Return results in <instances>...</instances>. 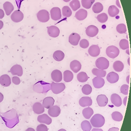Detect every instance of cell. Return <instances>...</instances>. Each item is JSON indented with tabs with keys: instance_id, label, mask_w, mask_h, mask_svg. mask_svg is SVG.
Segmentation results:
<instances>
[{
	"instance_id": "6da1fadb",
	"label": "cell",
	"mask_w": 131,
	"mask_h": 131,
	"mask_svg": "<svg viewBox=\"0 0 131 131\" xmlns=\"http://www.w3.org/2000/svg\"><path fill=\"white\" fill-rule=\"evenodd\" d=\"M33 89L38 93H45L51 90V84L43 81H39L33 85Z\"/></svg>"
},
{
	"instance_id": "7a4b0ae2",
	"label": "cell",
	"mask_w": 131,
	"mask_h": 131,
	"mask_svg": "<svg viewBox=\"0 0 131 131\" xmlns=\"http://www.w3.org/2000/svg\"><path fill=\"white\" fill-rule=\"evenodd\" d=\"M92 125L95 128H100L103 127L105 123V119L103 115L100 114H96L90 120Z\"/></svg>"
},
{
	"instance_id": "3957f363",
	"label": "cell",
	"mask_w": 131,
	"mask_h": 131,
	"mask_svg": "<svg viewBox=\"0 0 131 131\" xmlns=\"http://www.w3.org/2000/svg\"><path fill=\"white\" fill-rule=\"evenodd\" d=\"M65 89V85L63 83H55L53 82L51 84V89L55 94H60Z\"/></svg>"
},
{
	"instance_id": "277c9868",
	"label": "cell",
	"mask_w": 131,
	"mask_h": 131,
	"mask_svg": "<svg viewBox=\"0 0 131 131\" xmlns=\"http://www.w3.org/2000/svg\"><path fill=\"white\" fill-rule=\"evenodd\" d=\"M95 65L99 69L105 70L109 67V62L107 58L102 57L97 59L95 62Z\"/></svg>"
},
{
	"instance_id": "5b68a950",
	"label": "cell",
	"mask_w": 131,
	"mask_h": 131,
	"mask_svg": "<svg viewBox=\"0 0 131 131\" xmlns=\"http://www.w3.org/2000/svg\"><path fill=\"white\" fill-rule=\"evenodd\" d=\"M106 53L108 57L114 59L119 55L120 50L117 47L112 45L109 46L107 48Z\"/></svg>"
},
{
	"instance_id": "8992f818",
	"label": "cell",
	"mask_w": 131,
	"mask_h": 131,
	"mask_svg": "<svg viewBox=\"0 0 131 131\" xmlns=\"http://www.w3.org/2000/svg\"><path fill=\"white\" fill-rule=\"evenodd\" d=\"M37 16L38 21L42 23L47 22L50 19L49 14L47 10H42L39 11L37 14Z\"/></svg>"
},
{
	"instance_id": "52a82bcc",
	"label": "cell",
	"mask_w": 131,
	"mask_h": 131,
	"mask_svg": "<svg viewBox=\"0 0 131 131\" xmlns=\"http://www.w3.org/2000/svg\"><path fill=\"white\" fill-rule=\"evenodd\" d=\"M24 17V14L20 10L15 11L11 15L12 20L15 23L21 22L23 20Z\"/></svg>"
},
{
	"instance_id": "ba28073f",
	"label": "cell",
	"mask_w": 131,
	"mask_h": 131,
	"mask_svg": "<svg viewBox=\"0 0 131 131\" xmlns=\"http://www.w3.org/2000/svg\"><path fill=\"white\" fill-rule=\"evenodd\" d=\"M50 12L52 19L54 20H58L61 18V9L59 7H53L52 8Z\"/></svg>"
},
{
	"instance_id": "9c48e42d",
	"label": "cell",
	"mask_w": 131,
	"mask_h": 131,
	"mask_svg": "<svg viewBox=\"0 0 131 131\" xmlns=\"http://www.w3.org/2000/svg\"><path fill=\"white\" fill-rule=\"evenodd\" d=\"M48 115L52 117H58L61 113V109L60 107L57 105H53L48 108Z\"/></svg>"
},
{
	"instance_id": "30bf717a",
	"label": "cell",
	"mask_w": 131,
	"mask_h": 131,
	"mask_svg": "<svg viewBox=\"0 0 131 131\" xmlns=\"http://www.w3.org/2000/svg\"><path fill=\"white\" fill-rule=\"evenodd\" d=\"M98 33V28L94 25H90L86 28V34L88 37H94L96 36Z\"/></svg>"
},
{
	"instance_id": "8fae6325",
	"label": "cell",
	"mask_w": 131,
	"mask_h": 131,
	"mask_svg": "<svg viewBox=\"0 0 131 131\" xmlns=\"http://www.w3.org/2000/svg\"><path fill=\"white\" fill-rule=\"evenodd\" d=\"M47 32L50 37L56 38L59 36L60 31L58 27L55 26H51L47 27Z\"/></svg>"
},
{
	"instance_id": "7c38bea8",
	"label": "cell",
	"mask_w": 131,
	"mask_h": 131,
	"mask_svg": "<svg viewBox=\"0 0 131 131\" xmlns=\"http://www.w3.org/2000/svg\"><path fill=\"white\" fill-rule=\"evenodd\" d=\"M10 72L13 75H17L21 77L23 75V69L22 67L19 64L13 66L11 69Z\"/></svg>"
},
{
	"instance_id": "4fadbf2b",
	"label": "cell",
	"mask_w": 131,
	"mask_h": 131,
	"mask_svg": "<svg viewBox=\"0 0 131 131\" xmlns=\"http://www.w3.org/2000/svg\"><path fill=\"white\" fill-rule=\"evenodd\" d=\"M80 38V36L78 34L73 33L69 36L68 41L72 45L77 46L78 44Z\"/></svg>"
},
{
	"instance_id": "5bb4252c",
	"label": "cell",
	"mask_w": 131,
	"mask_h": 131,
	"mask_svg": "<svg viewBox=\"0 0 131 131\" xmlns=\"http://www.w3.org/2000/svg\"><path fill=\"white\" fill-rule=\"evenodd\" d=\"M89 54L91 57H96L100 54V50L97 45H92L90 47L88 50Z\"/></svg>"
},
{
	"instance_id": "9a60e30c",
	"label": "cell",
	"mask_w": 131,
	"mask_h": 131,
	"mask_svg": "<svg viewBox=\"0 0 131 131\" xmlns=\"http://www.w3.org/2000/svg\"><path fill=\"white\" fill-rule=\"evenodd\" d=\"M112 103L117 107H119L122 105V99L119 95L117 94H112L111 96Z\"/></svg>"
},
{
	"instance_id": "2e32d148",
	"label": "cell",
	"mask_w": 131,
	"mask_h": 131,
	"mask_svg": "<svg viewBox=\"0 0 131 131\" xmlns=\"http://www.w3.org/2000/svg\"><path fill=\"white\" fill-rule=\"evenodd\" d=\"M51 78L53 81L56 82L61 81L62 79V75L61 71L56 69L54 70L51 73Z\"/></svg>"
},
{
	"instance_id": "e0dca14e",
	"label": "cell",
	"mask_w": 131,
	"mask_h": 131,
	"mask_svg": "<svg viewBox=\"0 0 131 131\" xmlns=\"http://www.w3.org/2000/svg\"><path fill=\"white\" fill-rule=\"evenodd\" d=\"M37 121L39 123L46 124L47 125L51 124L52 122V119L46 114L39 115L37 117Z\"/></svg>"
},
{
	"instance_id": "ac0fdd59",
	"label": "cell",
	"mask_w": 131,
	"mask_h": 131,
	"mask_svg": "<svg viewBox=\"0 0 131 131\" xmlns=\"http://www.w3.org/2000/svg\"><path fill=\"white\" fill-rule=\"evenodd\" d=\"M107 79L108 81L111 84H114L118 81L119 76L118 74L114 72H111L108 74Z\"/></svg>"
},
{
	"instance_id": "d6986e66",
	"label": "cell",
	"mask_w": 131,
	"mask_h": 131,
	"mask_svg": "<svg viewBox=\"0 0 131 131\" xmlns=\"http://www.w3.org/2000/svg\"><path fill=\"white\" fill-rule=\"evenodd\" d=\"M93 85L95 88L97 89L101 88L104 85L105 82L104 79L102 78L96 77L92 80Z\"/></svg>"
},
{
	"instance_id": "ffe728a7",
	"label": "cell",
	"mask_w": 131,
	"mask_h": 131,
	"mask_svg": "<svg viewBox=\"0 0 131 131\" xmlns=\"http://www.w3.org/2000/svg\"><path fill=\"white\" fill-rule=\"evenodd\" d=\"M79 104L80 106L84 107L92 105V101L89 97H83L79 100Z\"/></svg>"
},
{
	"instance_id": "44dd1931",
	"label": "cell",
	"mask_w": 131,
	"mask_h": 131,
	"mask_svg": "<svg viewBox=\"0 0 131 131\" xmlns=\"http://www.w3.org/2000/svg\"><path fill=\"white\" fill-rule=\"evenodd\" d=\"M97 101L99 106L105 107L107 104L108 99L105 95L101 94L97 97Z\"/></svg>"
},
{
	"instance_id": "7402d4cb",
	"label": "cell",
	"mask_w": 131,
	"mask_h": 131,
	"mask_svg": "<svg viewBox=\"0 0 131 131\" xmlns=\"http://www.w3.org/2000/svg\"><path fill=\"white\" fill-rule=\"evenodd\" d=\"M11 83V78L8 75H2L0 77V84L4 87H8Z\"/></svg>"
},
{
	"instance_id": "603a6c76",
	"label": "cell",
	"mask_w": 131,
	"mask_h": 131,
	"mask_svg": "<svg viewBox=\"0 0 131 131\" xmlns=\"http://www.w3.org/2000/svg\"><path fill=\"white\" fill-rule=\"evenodd\" d=\"M55 100L52 97H48L44 99L42 102V105L44 107L48 109L54 105Z\"/></svg>"
},
{
	"instance_id": "cb8c5ba5",
	"label": "cell",
	"mask_w": 131,
	"mask_h": 131,
	"mask_svg": "<svg viewBox=\"0 0 131 131\" xmlns=\"http://www.w3.org/2000/svg\"><path fill=\"white\" fill-rule=\"evenodd\" d=\"M70 68L74 72L77 73L81 69V64L78 61L74 60L71 62Z\"/></svg>"
},
{
	"instance_id": "d4e9b609",
	"label": "cell",
	"mask_w": 131,
	"mask_h": 131,
	"mask_svg": "<svg viewBox=\"0 0 131 131\" xmlns=\"http://www.w3.org/2000/svg\"><path fill=\"white\" fill-rule=\"evenodd\" d=\"M87 12L84 9H80L75 14V17L79 21L85 20L87 16Z\"/></svg>"
},
{
	"instance_id": "484cf974",
	"label": "cell",
	"mask_w": 131,
	"mask_h": 131,
	"mask_svg": "<svg viewBox=\"0 0 131 131\" xmlns=\"http://www.w3.org/2000/svg\"><path fill=\"white\" fill-rule=\"evenodd\" d=\"M34 112L37 114H41L44 113L45 108L42 104L40 102H36L33 105Z\"/></svg>"
},
{
	"instance_id": "4316f807",
	"label": "cell",
	"mask_w": 131,
	"mask_h": 131,
	"mask_svg": "<svg viewBox=\"0 0 131 131\" xmlns=\"http://www.w3.org/2000/svg\"><path fill=\"white\" fill-rule=\"evenodd\" d=\"M3 8L7 15L8 16L14 10V5L9 2H6L3 5Z\"/></svg>"
},
{
	"instance_id": "83f0119b",
	"label": "cell",
	"mask_w": 131,
	"mask_h": 131,
	"mask_svg": "<svg viewBox=\"0 0 131 131\" xmlns=\"http://www.w3.org/2000/svg\"><path fill=\"white\" fill-rule=\"evenodd\" d=\"M53 57L54 59L56 61H61L64 60L65 54L62 51H56L53 54Z\"/></svg>"
},
{
	"instance_id": "f1b7e54d",
	"label": "cell",
	"mask_w": 131,
	"mask_h": 131,
	"mask_svg": "<svg viewBox=\"0 0 131 131\" xmlns=\"http://www.w3.org/2000/svg\"><path fill=\"white\" fill-rule=\"evenodd\" d=\"M94 113V111L90 107L85 108L82 111L83 116L87 119H90Z\"/></svg>"
},
{
	"instance_id": "f546056e",
	"label": "cell",
	"mask_w": 131,
	"mask_h": 131,
	"mask_svg": "<svg viewBox=\"0 0 131 131\" xmlns=\"http://www.w3.org/2000/svg\"><path fill=\"white\" fill-rule=\"evenodd\" d=\"M119 9L114 5H111L108 9V13L110 16L111 17H115L119 13Z\"/></svg>"
},
{
	"instance_id": "4dcf8cb0",
	"label": "cell",
	"mask_w": 131,
	"mask_h": 131,
	"mask_svg": "<svg viewBox=\"0 0 131 131\" xmlns=\"http://www.w3.org/2000/svg\"><path fill=\"white\" fill-rule=\"evenodd\" d=\"M74 74L71 71L66 70L64 72V80L66 82H69L73 80Z\"/></svg>"
},
{
	"instance_id": "1f68e13d",
	"label": "cell",
	"mask_w": 131,
	"mask_h": 131,
	"mask_svg": "<svg viewBox=\"0 0 131 131\" xmlns=\"http://www.w3.org/2000/svg\"><path fill=\"white\" fill-rule=\"evenodd\" d=\"M92 74L94 75L97 76V77L100 78H104L106 75L107 72L105 71L98 69L94 68L92 71Z\"/></svg>"
},
{
	"instance_id": "d6a6232c",
	"label": "cell",
	"mask_w": 131,
	"mask_h": 131,
	"mask_svg": "<svg viewBox=\"0 0 131 131\" xmlns=\"http://www.w3.org/2000/svg\"><path fill=\"white\" fill-rule=\"evenodd\" d=\"M124 68V64L122 61H117L114 63L113 68L114 69L118 72L122 71Z\"/></svg>"
},
{
	"instance_id": "836d02e7",
	"label": "cell",
	"mask_w": 131,
	"mask_h": 131,
	"mask_svg": "<svg viewBox=\"0 0 131 131\" xmlns=\"http://www.w3.org/2000/svg\"><path fill=\"white\" fill-rule=\"evenodd\" d=\"M88 77L86 72H81L77 75V79L78 81L80 82H85L88 79Z\"/></svg>"
},
{
	"instance_id": "e575fe53",
	"label": "cell",
	"mask_w": 131,
	"mask_h": 131,
	"mask_svg": "<svg viewBox=\"0 0 131 131\" xmlns=\"http://www.w3.org/2000/svg\"><path fill=\"white\" fill-rule=\"evenodd\" d=\"M104 9L103 5L100 2H97L93 5L92 10L94 13L98 14L102 12Z\"/></svg>"
},
{
	"instance_id": "d590c367",
	"label": "cell",
	"mask_w": 131,
	"mask_h": 131,
	"mask_svg": "<svg viewBox=\"0 0 131 131\" xmlns=\"http://www.w3.org/2000/svg\"><path fill=\"white\" fill-rule=\"evenodd\" d=\"M112 119L117 122H120L123 119V116L121 113L119 112L115 111L112 114Z\"/></svg>"
},
{
	"instance_id": "8d00e7d4",
	"label": "cell",
	"mask_w": 131,
	"mask_h": 131,
	"mask_svg": "<svg viewBox=\"0 0 131 131\" xmlns=\"http://www.w3.org/2000/svg\"><path fill=\"white\" fill-rule=\"evenodd\" d=\"M81 126L83 131H90L91 130L92 126L88 121H84L82 122Z\"/></svg>"
},
{
	"instance_id": "74e56055",
	"label": "cell",
	"mask_w": 131,
	"mask_h": 131,
	"mask_svg": "<svg viewBox=\"0 0 131 131\" xmlns=\"http://www.w3.org/2000/svg\"><path fill=\"white\" fill-rule=\"evenodd\" d=\"M70 7L73 11L77 10L80 7V2L78 0H73L70 3Z\"/></svg>"
},
{
	"instance_id": "f35d334b",
	"label": "cell",
	"mask_w": 131,
	"mask_h": 131,
	"mask_svg": "<svg viewBox=\"0 0 131 131\" xmlns=\"http://www.w3.org/2000/svg\"><path fill=\"white\" fill-rule=\"evenodd\" d=\"M95 0H82V6L86 9H89L91 7L92 4L94 3Z\"/></svg>"
},
{
	"instance_id": "ab89813d",
	"label": "cell",
	"mask_w": 131,
	"mask_h": 131,
	"mask_svg": "<svg viewBox=\"0 0 131 131\" xmlns=\"http://www.w3.org/2000/svg\"><path fill=\"white\" fill-rule=\"evenodd\" d=\"M62 14L63 16L65 17H69L72 14V11L69 7L65 6L62 8Z\"/></svg>"
},
{
	"instance_id": "60d3db41",
	"label": "cell",
	"mask_w": 131,
	"mask_h": 131,
	"mask_svg": "<svg viewBox=\"0 0 131 131\" xmlns=\"http://www.w3.org/2000/svg\"><path fill=\"white\" fill-rule=\"evenodd\" d=\"M82 93L86 95H88L92 93V88L90 85H85L82 88Z\"/></svg>"
},
{
	"instance_id": "b9f144b4",
	"label": "cell",
	"mask_w": 131,
	"mask_h": 131,
	"mask_svg": "<svg viewBox=\"0 0 131 131\" xmlns=\"http://www.w3.org/2000/svg\"><path fill=\"white\" fill-rule=\"evenodd\" d=\"M98 21L101 23L106 22L108 19L107 15L105 13H102L98 15L97 17Z\"/></svg>"
},
{
	"instance_id": "7bdbcfd3",
	"label": "cell",
	"mask_w": 131,
	"mask_h": 131,
	"mask_svg": "<svg viewBox=\"0 0 131 131\" xmlns=\"http://www.w3.org/2000/svg\"><path fill=\"white\" fill-rule=\"evenodd\" d=\"M120 48L122 50H125L129 48V43L128 41L126 39H122L119 43Z\"/></svg>"
},
{
	"instance_id": "ee69618b",
	"label": "cell",
	"mask_w": 131,
	"mask_h": 131,
	"mask_svg": "<svg viewBox=\"0 0 131 131\" xmlns=\"http://www.w3.org/2000/svg\"><path fill=\"white\" fill-rule=\"evenodd\" d=\"M116 30L119 34H125L127 31L126 25L124 24H120L117 26Z\"/></svg>"
},
{
	"instance_id": "f6af8a7d",
	"label": "cell",
	"mask_w": 131,
	"mask_h": 131,
	"mask_svg": "<svg viewBox=\"0 0 131 131\" xmlns=\"http://www.w3.org/2000/svg\"><path fill=\"white\" fill-rule=\"evenodd\" d=\"M80 46L83 48H87L89 47V41L86 39H82L80 41Z\"/></svg>"
},
{
	"instance_id": "bcb514c9",
	"label": "cell",
	"mask_w": 131,
	"mask_h": 131,
	"mask_svg": "<svg viewBox=\"0 0 131 131\" xmlns=\"http://www.w3.org/2000/svg\"><path fill=\"white\" fill-rule=\"evenodd\" d=\"M129 86L128 85L124 84L121 87L120 91L124 95H127L128 94Z\"/></svg>"
},
{
	"instance_id": "7dc6e473",
	"label": "cell",
	"mask_w": 131,
	"mask_h": 131,
	"mask_svg": "<svg viewBox=\"0 0 131 131\" xmlns=\"http://www.w3.org/2000/svg\"><path fill=\"white\" fill-rule=\"evenodd\" d=\"M48 128L47 126L44 124L39 125L37 127L36 131H48Z\"/></svg>"
},
{
	"instance_id": "c3c4849f",
	"label": "cell",
	"mask_w": 131,
	"mask_h": 131,
	"mask_svg": "<svg viewBox=\"0 0 131 131\" xmlns=\"http://www.w3.org/2000/svg\"><path fill=\"white\" fill-rule=\"evenodd\" d=\"M12 82L14 84L17 85L21 83L20 78L17 76H14L12 78Z\"/></svg>"
},
{
	"instance_id": "681fc988",
	"label": "cell",
	"mask_w": 131,
	"mask_h": 131,
	"mask_svg": "<svg viewBox=\"0 0 131 131\" xmlns=\"http://www.w3.org/2000/svg\"><path fill=\"white\" fill-rule=\"evenodd\" d=\"M4 12L2 9H0V19H2L4 17Z\"/></svg>"
},
{
	"instance_id": "f907efd6",
	"label": "cell",
	"mask_w": 131,
	"mask_h": 131,
	"mask_svg": "<svg viewBox=\"0 0 131 131\" xmlns=\"http://www.w3.org/2000/svg\"><path fill=\"white\" fill-rule=\"evenodd\" d=\"M119 128L117 127H112L110 128L108 131H119Z\"/></svg>"
},
{
	"instance_id": "816d5d0a",
	"label": "cell",
	"mask_w": 131,
	"mask_h": 131,
	"mask_svg": "<svg viewBox=\"0 0 131 131\" xmlns=\"http://www.w3.org/2000/svg\"><path fill=\"white\" fill-rule=\"evenodd\" d=\"M4 96L3 94L0 92V103L2 102V101L4 100Z\"/></svg>"
},
{
	"instance_id": "f5cc1de1",
	"label": "cell",
	"mask_w": 131,
	"mask_h": 131,
	"mask_svg": "<svg viewBox=\"0 0 131 131\" xmlns=\"http://www.w3.org/2000/svg\"><path fill=\"white\" fill-rule=\"evenodd\" d=\"M4 26V23L2 21L0 20V30L2 29L3 28Z\"/></svg>"
},
{
	"instance_id": "db71d44e",
	"label": "cell",
	"mask_w": 131,
	"mask_h": 131,
	"mask_svg": "<svg viewBox=\"0 0 131 131\" xmlns=\"http://www.w3.org/2000/svg\"><path fill=\"white\" fill-rule=\"evenodd\" d=\"M92 131H103V130L100 128H94Z\"/></svg>"
},
{
	"instance_id": "11a10c76",
	"label": "cell",
	"mask_w": 131,
	"mask_h": 131,
	"mask_svg": "<svg viewBox=\"0 0 131 131\" xmlns=\"http://www.w3.org/2000/svg\"><path fill=\"white\" fill-rule=\"evenodd\" d=\"M25 131H35V130L34 128H29L26 129Z\"/></svg>"
},
{
	"instance_id": "9f6ffc18",
	"label": "cell",
	"mask_w": 131,
	"mask_h": 131,
	"mask_svg": "<svg viewBox=\"0 0 131 131\" xmlns=\"http://www.w3.org/2000/svg\"><path fill=\"white\" fill-rule=\"evenodd\" d=\"M116 4H117V5L118 7H119V8H121V7L120 5V3H119V1H118V0H117V1H116Z\"/></svg>"
},
{
	"instance_id": "6f0895ef",
	"label": "cell",
	"mask_w": 131,
	"mask_h": 131,
	"mask_svg": "<svg viewBox=\"0 0 131 131\" xmlns=\"http://www.w3.org/2000/svg\"><path fill=\"white\" fill-rule=\"evenodd\" d=\"M127 97H125V98L124 99V105H125V106H126V102H127Z\"/></svg>"
},
{
	"instance_id": "680465c9",
	"label": "cell",
	"mask_w": 131,
	"mask_h": 131,
	"mask_svg": "<svg viewBox=\"0 0 131 131\" xmlns=\"http://www.w3.org/2000/svg\"><path fill=\"white\" fill-rule=\"evenodd\" d=\"M58 131H67L66 130H65V129H61L60 130H58Z\"/></svg>"
},
{
	"instance_id": "91938a15",
	"label": "cell",
	"mask_w": 131,
	"mask_h": 131,
	"mask_svg": "<svg viewBox=\"0 0 131 131\" xmlns=\"http://www.w3.org/2000/svg\"><path fill=\"white\" fill-rule=\"evenodd\" d=\"M65 2H68L70 1H71V0H63Z\"/></svg>"
}]
</instances>
